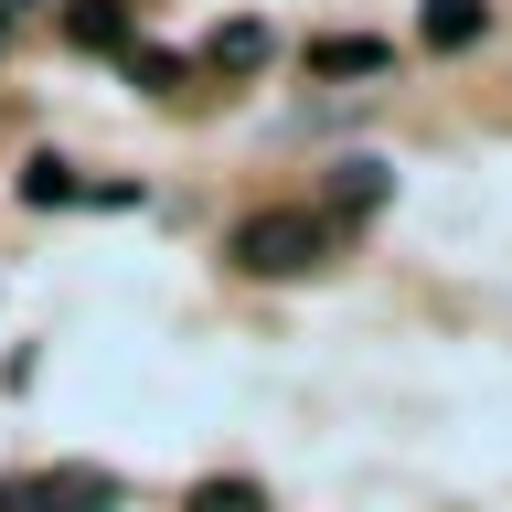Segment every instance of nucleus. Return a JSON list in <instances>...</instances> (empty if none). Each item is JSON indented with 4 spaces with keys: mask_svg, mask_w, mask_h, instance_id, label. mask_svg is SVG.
Wrapping results in <instances>:
<instances>
[{
    "mask_svg": "<svg viewBox=\"0 0 512 512\" xmlns=\"http://www.w3.org/2000/svg\"><path fill=\"white\" fill-rule=\"evenodd\" d=\"M235 267H246V278H310V267H331V256H342V224L320 214V203H278V214H246L235 224Z\"/></svg>",
    "mask_w": 512,
    "mask_h": 512,
    "instance_id": "f257e3e1",
    "label": "nucleus"
},
{
    "mask_svg": "<svg viewBox=\"0 0 512 512\" xmlns=\"http://www.w3.org/2000/svg\"><path fill=\"white\" fill-rule=\"evenodd\" d=\"M118 470H43V480H0V512H118Z\"/></svg>",
    "mask_w": 512,
    "mask_h": 512,
    "instance_id": "f03ea898",
    "label": "nucleus"
},
{
    "mask_svg": "<svg viewBox=\"0 0 512 512\" xmlns=\"http://www.w3.org/2000/svg\"><path fill=\"white\" fill-rule=\"evenodd\" d=\"M384 192H395V160H342V171H331V203H320V214L331 224H363V214H384Z\"/></svg>",
    "mask_w": 512,
    "mask_h": 512,
    "instance_id": "7ed1b4c3",
    "label": "nucleus"
},
{
    "mask_svg": "<svg viewBox=\"0 0 512 512\" xmlns=\"http://www.w3.org/2000/svg\"><path fill=\"white\" fill-rule=\"evenodd\" d=\"M416 32H427V54H470L480 32H491V0H427Z\"/></svg>",
    "mask_w": 512,
    "mask_h": 512,
    "instance_id": "20e7f679",
    "label": "nucleus"
},
{
    "mask_svg": "<svg viewBox=\"0 0 512 512\" xmlns=\"http://www.w3.org/2000/svg\"><path fill=\"white\" fill-rule=\"evenodd\" d=\"M64 32H75V54H128V43H139L128 0H75V11H64Z\"/></svg>",
    "mask_w": 512,
    "mask_h": 512,
    "instance_id": "39448f33",
    "label": "nucleus"
},
{
    "mask_svg": "<svg viewBox=\"0 0 512 512\" xmlns=\"http://www.w3.org/2000/svg\"><path fill=\"white\" fill-rule=\"evenodd\" d=\"M203 54H214L224 75H267V64H278V32H267V22H224Z\"/></svg>",
    "mask_w": 512,
    "mask_h": 512,
    "instance_id": "423d86ee",
    "label": "nucleus"
},
{
    "mask_svg": "<svg viewBox=\"0 0 512 512\" xmlns=\"http://www.w3.org/2000/svg\"><path fill=\"white\" fill-rule=\"evenodd\" d=\"M310 75H384V43L374 32H331V43H310Z\"/></svg>",
    "mask_w": 512,
    "mask_h": 512,
    "instance_id": "0eeeda50",
    "label": "nucleus"
},
{
    "mask_svg": "<svg viewBox=\"0 0 512 512\" xmlns=\"http://www.w3.org/2000/svg\"><path fill=\"white\" fill-rule=\"evenodd\" d=\"M22 203H43V214H54V203H86V182H75L64 160H32V171H22Z\"/></svg>",
    "mask_w": 512,
    "mask_h": 512,
    "instance_id": "6e6552de",
    "label": "nucleus"
},
{
    "mask_svg": "<svg viewBox=\"0 0 512 512\" xmlns=\"http://www.w3.org/2000/svg\"><path fill=\"white\" fill-rule=\"evenodd\" d=\"M182 512H267V491H256V480H192Z\"/></svg>",
    "mask_w": 512,
    "mask_h": 512,
    "instance_id": "1a4fd4ad",
    "label": "nucleus"
},
{
    "mask_svg": "<svg viewBox=\"0 0 512 512\" xmlns=\"http://www.w3.org/2000/svg\"><path fill=\"white\" fill-rule=\"evenodd\" d=\"M128 86L171 96V86H182V54H160V43H128Z\"/></svg>",
    "mask_w": 512,
    "mask_h": 512,
    "instance_id": "9d476101",
    "label": "nucleus"
},
{
    "mask_svg": "<svg viewBox=\"0 0 512 512\" xmlns=\"http://www.w3.org/2000/svg\"><path fill=\"white\" fill-rule=\"evenodd\" d=\"M0 32H11V11H0Z\"/></svg>",
    "mask_w": 512,
    "mask_h": 512,
    "instance_id": "9b49d317",
    "label": "nucleus"
}]
</instances>
